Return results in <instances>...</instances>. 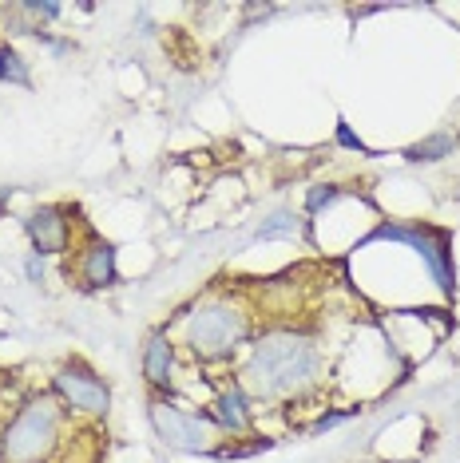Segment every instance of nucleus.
<instances>
[{
    "instance_id": "obj_1",
    "label": "nucleus",
    "mask_w": 460,
    "mask_h": 463,
    "mask_svg": "<svg viewBox=\"0 0 460 463\" xmlns=\"http://www.w3.org/2000/svg\"><path fill=\"white\" fill-rule=\"evenodd\" d=\"M326 373L318 341L294 329H270L250 345V356L238 373V388L254 400L306 396Z\"/></svg>"
},
{
    "instance_id": "obj_2",
    "label": "nucleus",
    "mask_w": 460,
    "mask_h": 463,
    "mask_svg": "<svg viewBox=\"0 0 460 463\" xmlns=\"http://www.w3.org/2000/svg\"><path fill=\"white\" fill-rule=\"evenodd\" d=\"M60 420L64 404L52 392L28 396L16 408L13 424L0 431V463H44L60 448Z\"/></svg>"
},
{
    "instance_id": "obj_3",
    "label": "nucleus",
    "mask_w": 460,
    "mask_h": 463,
    "mask_svg": "<svg viewBox=\"0 0 460 463\" xmlns=\"http://www.w3.org/2000/svg\"><path fill=\"white\" fill-rule=\"evenodd\" d=\"M250 333V317L238 301L230 298H206L198 301L191 313L183 317V341L198 361H226L243 349Z\"/></svg>"
},
{
    "instance_id": "obj_4",
    "label": "nucleus",
    "mask_w": 460,
    "mask_h": 463,
    "mask_svg": "<svg viewBox=\"0 0 460 463\" xmlns=\"http://www.w3.org/2000/svg\"><path fill=\"white\" fill-rule=\"evenodd\" d=\"M151 424L163 436V444L179 448V451H215L218 439V424L203 412H187L179 404H167L155 400L151 404Z\"/></svg>"
},
{
    "instance_id": "obj_5",
    "label": "nucleus",
    "mask_w": 460,
    "mask_h": 463,
    "mask_svg": "<svg viewBox=\"0 0 460 463\" xmlns=\"http://www.w3.org/2000/svg\"><path fill=\"white\" fill-rule=\"evenodd\" d=\"M369 241H405V246H413L417 254L425 258L428 273H433V281L441 289H453V250H448V238L441 230L433 226H378L369 238H365V246Z\"/></svg>"
},
{
    "instance_id": "obj_6",
    "label": "nucleus",
    "mask_w": 460,
    "mask_h": 463,
    "mask_svg": "<svg viewBox=\"0 0 460 463\" xmlns=\"http://www.w3.org/2000/svg\"><path fill=\"white\" fill-rule=\"evenodd\" d=\"M52 396L60 400L72 412H83V416H103L111 404V392L108 384L100 381L91 368L83 364H64L56 376H52Z\"/></svg>"
},
{
    "instance_id": "obj_7",
    "label": "nucleus",
    "mask_w": 460,
    "mask_h": 463,
    "mask_svg": "<svg viewBox=\"0 0 460 463\" xmlns=\"http://www.w3.org/2000/svg\"><path fill=\"white\" fill-rule=\"evenodd\" d=\"M28 238H33V250L40 258L44 254H68V246H72V226H68V218H64V210L60 206H40L28 214Z\"/></svg>"
},
{
    "instance_id": "obj_8",
    "label": "nucleus",
    "mask_w": 460,
    "mask_h": 463,
    "mask_svg": "<svg viewBox=\"0 0 460 463\" xmlns=\"http://www.w3.org/2000/svg\"><path fill=\"white\" fill-rule=\"evenodd\" d=\"M76 273L88 289H103L115 281V250L103 238H88V246L76 258Z\"/></svg>"
},
{
    "instance_id": "obj_9",
    "label": "nucleus",
    "mask_w": 460,
    "mask_h": 463,
    "mask_svg": "<svg viewBox=\"0 0 460 463\" xmlns=\"http://www.w3.org/2000/svg\"><path fill=\"white\" fill-rule=\"evenodd\" d=\"M143 376H148L151 388L175 384V345L167 333H151L148 349H143Z\"/></svg>"
},
{
    "instance_id": "obj_10",
    "label": "nucleus",
    "mask_w": 460,
    "mask_h": 463,
    "mask_svg": "<svg viewBox=\"0 0 460 463\" xmlns=\"http://www.w3.org/2000/svg\"><path fill=\"white\" fill-rule=\"evenodd\" d=\"M215 424L226 431H246L250 428V412H246V392L238 384H230L226 392H218L215 400Z\"/></svg>"
},
{
    "instance_id": "obj_11",
    "label": "nucleus",
    "mask_w": 460,
    "mask_h": 463,
    "mask_svg": "<svg viewBox=\"0 0 460 463\" xmlns=\"http://www.w3.org/2000/svg\"><path fill=\"white\" fill-rule=\"evenodd\" d=\"M0 80L16 83V88H28V83H33V76H28V64L20 60V52L8 48V44H0Z\"/></svg>"
},
{
    "instance_id": "obj_12",
    "label": "nucleus",
    "mask_w": 460,
    "mask_h": 463,
    "mask_svg": "<svg viewBox=\"0 0 460 463\" xmlns=\"http://www.w3.org/2000/svg\"><path fill=\"white\" fill-rule=\"evenodd\" d=\"M302 234V218L294 214V210H278L270 222H263V230H258V238L270 241V238H298Z\"/></svg>"
},
{
    "instance_id": "obj_13",
    "label": "nucleus",
    "mask_w": 460,
    "mask_h": 463,
    "mask_svg": "<svg viewBox=\"0 0 460 463\" xmlns=\"http://www.w3.org/2000/svg\"><path fill=\"white\" fill-rule=\"evenodd\" d=\"M448 151H453V135H433V139L409 146L405 155H409L413 163H433V159H441V155H448Z\"/></svg>"
},
{
    "instance_id": "obj_14",
    "label": "nucleus",
    "mask_w": 460,
    "mask_h": 463,
    "mask_svg": "<svg viewBox=\"0 0 460 463\" xmlns=\"http://www.w3.org/2000/svg\"><path fill=\"white\" fill-rule=\"evenodd\" d=\"M333 198H338V191H333V186H326V191H310V210H321L326 203H333Z\"/></svg>"
},
{
    "instance_id": "obj_15",
    "label": "nucleus",
    "mask_w": 460,
    "mask_h": 463,
    "mask_svg": "<svg viewBox=\"0 0 460 463\" xmlns=\"http://www.w3.org/2000/svg\"><path fill=\"white\" fill-rule=\"evenodd\" d=\"M338 139H341L345 146H353V151H361V155H365V143H361V139H358V135H353L350 128H345V123L338 128Z\"/></svg>"
},
{
    "instance_id": "obj_16",
    "label": "nucleus",
    "mask_w": 460,
    "mask_h": 463,
    "mask_svg": "<svg viewBox=\"0 0 460 463\" xmlns=\"http://www.w3.org/2000/svg\"><path fill=\"white\" fill-rule=\"evenodd\" d=\"M345 416H353V412H330V416H321L318 424H313V431H326V428H333V424H341Z\"/></svg>"
},
{
    "instance_id": "obj_17",
    "label": "nucleus",
    "mask_w": 460,
    "mask_h": 463,
    "mask_svg": "<svg viewBox=\"0 0 460 463\" xmlns=\"http://www.w3.org/2000/svg\"><path fill=\"white\" fill-rule=\"evenodd\" d=\"M28 13L44 16V20H56L60 16V5H28Z\"/></svg>"
},
{
    "instance_id": "obj_18",
    "label": "nucleus",
    "mask_w": 460,
    "mask_h": 463,
    "mask_svg": "<svg viewBox=\"0 0 460 463\" xmlns=\"http://www.w3.org/2000/svg\"><path fill=\"white\" fill-rule=\"evenodd\" d=\"M28 278H33V281H44V261H40V254L28 261Z\"/></svg>"
},
{
    "instance_id": "obj_19",
    "label": "nucleus",
    "mask_w": 460,
    "mask_h": 463,
    "mask_svg": "<svg viewBox=\"0 0 460 463\" xmlns=\"http://www.w3.org/2000/svg\"><path fill=\"white\" fill-rule=\"evenodd\" d=\"M8 198H13V194H8V191H0V210H5V203H8Z\"/></svg>"
}]
</instances>
